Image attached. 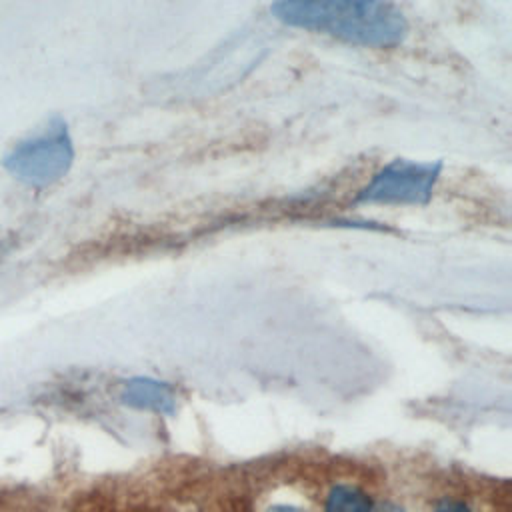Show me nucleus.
Listing matches in <instances>:
<instances>
[{"label": "nucleus", "instance_id": "obj_1", "mask_svg": "<svg viewBox=\"0 0 512 512\" xmlns=\"http://www.w3.org/2000/svg\"><path fill=\"white\" fill-rule=\"evenodd\" d=\"M270 12L286 26L366 48H392L408 34L392 0H274Z\"/></svg>", "mask_w": 512, "mask_h": 512}, {"label": "nucleus", "instance_id": "obj_8", "mask_svg": "<svg viewBox=\"0 0 512 512\" xmlns=\"http://www.w3.org/2000/svg\"><path fill=\"white\" fill-rule=\"evenodd\" d=\"M270 512H298V510H294V508H290V506H276V508H272Z\"/></svg>", "mask_w": 512, "mask_h": 512}, {"label": "nucleus", "instance_id": "obj_4", "mask_svg": "<svg viewBox=\"0 0 512 512\" xmlns=\"http://www.w3.org/2000/svg\"><path fill=\"white\" fill-rule=\"evenodd\" d=\"M122 400L128 406L162 414L172 412L176 406L174 392L166 384L150 378H134L126 382L122 388Z\"/></svg>", "mask_w": 512, "mask_h": 512}, {"label": "nucleus", "instance_id": "obj_7", "mask_svg": "<svg viewBox=\"0 0 512 512\" xmlns=\"http://www.w3.org/2000/svg\"><path fill=\"white\" fill-rule=\"evenodd\" d=\"M438 512H470V508L464 506L462 502H446L440 506Z\"/></svg>", "mask_w": 512, "mask_h": 512}, {"label": "nucleus", "instance_id": "obj_2", "mask_svg": "<svg viewBox=\"0 0 512 512\" xmlns=\"http://www.w3.org/2000/svg\"><path fill=\"white\" fill-rule=\"evenodd\" d=\"M74 146L66 124L54 120L40 136L18 144L6 156V168L24 184L48 186L60 180L72 166Z\"/></svg>", "mask_w": 512, "mask_h": 512}, {"label": "nucleus", "instance_id": "obj_6", "mask_svg": "<svg viewBox=\"0 0 512 512\" xmlns=\"http://www.w3.org/2000/svg\"><path fill=\"white\" fill-rule=\"evenodd\" d=\"M366 512H402L400 506L392 504V502H380V504H370V508Z\"/></svg>", "mask_w": 512, "mask_h": 512}, {"label": "nucleus", "instance_id": "obj_5", "mask_svg": "<svg viewBox=\"0 0 512 512\" xmlns=\"http://www.w3.org/2000/svg\"><path fill=\"white\" fill-rule=\"evenodd\" d=\"M368 508L370 502L362 490L348 484H340L330 490L324 512H366Z\"/></svg>", "mask_w": 512, "mask_h": 512}, {"label": "nucleus", "instance_id": "obj_3", "mask_svg": "<svg viewBox=\"0 0 512 512\" xmlns=\"http://www.w3.org/2000/svg\"><path fill=\"white\" fill-rule=\"evenodd\" d=\"M440 162H416L396 158L384 164L358 192L360 204H424L438 182Z\"/></svg>", "mask_w": 512, "mask_h": 512}]
</instances>
